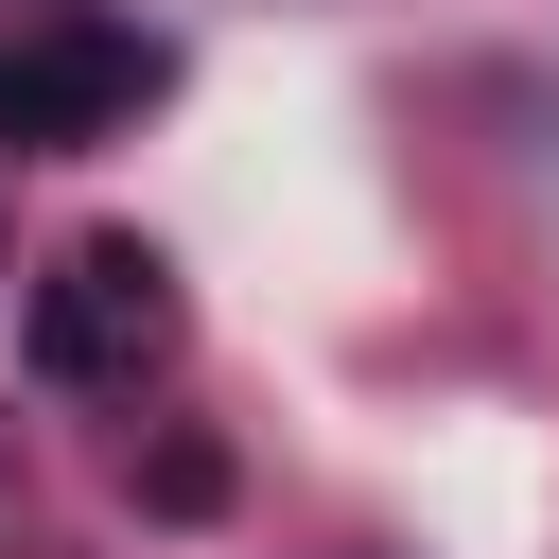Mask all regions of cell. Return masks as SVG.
Instances as JSON below:
<instances>
[{"mask_svg":"<svg viewBox=\"0 0 559 559\" xmlns=\"http://www.w3.org/2000/svg\"><path fill=\"white\" fill-rule=\"evenodd\" d=\"M157 349H175V262H157L140 227H87V245L17 297V367H35V384H70V402L140 384Z\"/></svg>","mask_w":559,"mask_h":559,"instance_id":"cell-1","label":"cell"},{"mask_svg":"<svg viewBox=\"0 0 559 559\" xmlns=\"http://www.w3.org/2000/svg\"><path fill=\"white\" fill-rule=\"evenodd\" d=\"M175 52L122 35V17H17L0 35V157H87L122 105H157Z\"/></svg>","mask_w":559,"mask_h":559,"instance_id":"cell-2","label":"cell"},{"mask_svg":"<svg viewBox=\"0 0 559 559\" xmlns=\"http://www.w3.org/2000/svg\"><path fill=\"white\" fill-rule=\"evenodd\" d=\"M140 507L157 524H210L227 507V437H140Z\"/></svg>","mask_w":559,"mask_h":559,"instance_id":"cell-3","label":"cell"}]
</instances>
